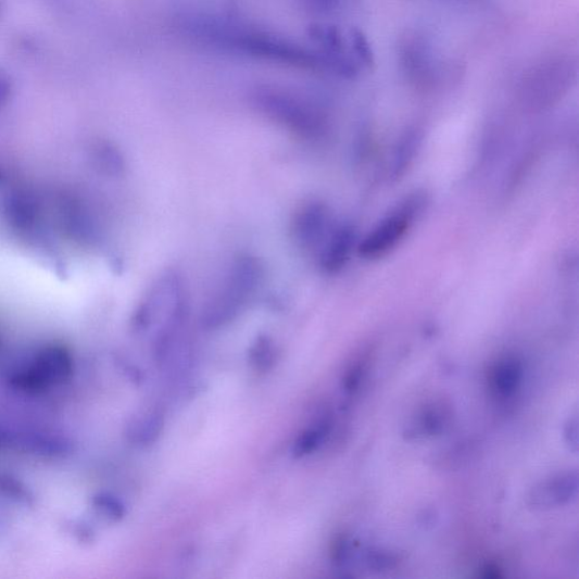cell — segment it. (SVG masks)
Masks as SVG:
<instances>
[{
  "label": "cell",
  "mask_w": 579,
  "mask_h": 579,
  "mask_svg": "<svg viewBox=\"0 0 579 579\" xmlns=\"http://www.w3.org/2000/svg\"><path fill=\"white\" fill-rule=\"evenodd\" d=\"M264 273V266L257 257L246 254L236 259L223 287L207 302L203 324L209 328H217L234 320L259 291Z\"/></svg>",
  "instance_id": "1"
},
{
  "label": "cell",
  "mask_w": 579,
  "mask_h": 579,
  "mask_svg": "<svg viewBox=\"0 0 579 579\" xmlns=\"http://www.w3.org/2000/svg\"><path fill=\"white\" fill-rule=\"evenodd\" d=\"M577 77L576 62L555 54L532 66L521 80V97L529 105L543 108L562 99Z\"/></svg>",
  "instance_id": "2"
},
{
  "label": "cell",
  "mask_w": 579,
  "mask_h": 579,
  "mask_svg": "<svg viewBox=\"0 0 579 579\" xmlns=\"http://www.w3.org/2000/svg\"><path fill=\"white\" fill-rule=\"evenodd\" d=\"M425 200L411 197L400 204L366 236L360 246V253L367 260H377L391 253L405 238L421 213Z\"/></svg>",
  "instance_id": "3"
},
{
  "label": "cell",
  "mask_w": 579,
  "mask_h": 579,
  "mask_svg": "<svg viewBox=\"0 0 579 579\" xmlns=\"http://www.w3.org/2000/svg\"><path fill=\"white\" fill-rule=\"evenodd\" d=\"M257 105L269 119L294 134L315 139L325 130L322 115L302 101L281 92L265 91L257 96Z\"/></svg>",
  "instance_id": "4"
},
{
  "label": "cell",
  "mask_w": 579,
  "mask_h": 579,
  "mask_svg": "<svg viewBox=\"0 0 579 579\" xmlns=\"http://www.w3.org/2000/svg\"><path fill=\"white\" fill-rule=\"evenodd\" d=\"M332 229L328 209L319 202H310L298 209L291 224L293 240L303 250L320 247Z\"/></svg>",
  "instance_id": "5"
},
{
  "label": "cell",
  "mask_w": 579,
  "mask_h": 579,
  "mask_svg": "<svg viewBox=\"0 0 579 579\" xmlns=\"http://www.w3.org/2000/svg\"><path fill=\"white\" fill-rule=\"evenodd\" d=\"M578 493V475L565 473L537 484L529 495V506L536 511H550L571 503Z\"/></svg>",
  "instance_id": "6"
},
{
  "label": "cell",
  "mask_w": 579,
  "mask_h": 579,
  "mask_svg": "<svg viewBox=\"0 0 579 579\" xmlns=\"http://www.w3.org/2000/svg\"><path fill=\"white\" fill-rule=\"evenodd\" d=\"M401 62L408 79L418 86H428L435 77L429 46L418 36H408L401 45Z\"/></svg>",
  "instance_id": "7"
},
{
  "label": "cell",
  "mask_w": 579,
  "mask_h": 579,
  "mask_svg": "<svg viewBox=\"0 0 579 579\" xmlns=\"http://www.w3.org/2000/svg\"><path fill=\"white\" fill-rule=\"evenodd\" d=\"M355 241L354 229L342 225L330 230L319 247V265L326 273H338L347 264Z\"/></svg>",
  "instance_id": "8"
},
{
  "label": "cell",
  "mask_w": 579,
  "mask_h": 579,
  "mask_svg": "<svg viewBox=\"0 0 579 579\" xmlns=\"http://www.w3.org/2000/svg\"><path fill=\"white\" fill-rule=\"evenodd\" d=\"M524 370L516 356L508 355L495 363L489 374V388L499 399H509L519 390Z\"/></svg>",
  "instance_id": "9"
},
{
  "label": "cell",
  "mask_w": 579,
  "mask_h": 579,
  "mask_svg": "<svg viewBox=\"0 0 579 579\" xmlns=\"http://www.w3.org/2000/svg\"><path fill=\"white\" fill-rule=\"evenodd\" d=\"M4 214L15 229L32 230L38 223L39 202L29 191H13L4 201Z\"/></svg>",
  "instance_id": "10"
},
{
  "label": "cell",
  "mask_w": 579,
  "mask_h": 579,
  "mask_svg": "<svg viewBox=\"0 0 579 579\" xmlns=\"http://www.w3.org/2000/svg\"><path fill=\"white\" fill-rule=\"evenodd\" d=\"M452 419L451 407L444 402L426 405L411 423L407 429L413 438H428L443 433Z\"/></svg>",
  "instance_id": "11"
},
{
  "label": "cell",
  "mask_w": 579,
  "mask_h": 579,
  "mask_svg": "<svg viewBox=\"0 0 579 579\" xmlns=\"http://www.w3.org/2000/svg\"><path fill=\"white\" fill-rule=\"evenodd\" d=\"M64 226L72 237L79 241H91L96 238V226L91 216L78 204H70L63 211Z\"/></svg>",
  "instance_id": "12"
},
{
  "label": "cell",
  "mask_w": 579,
  "mask_h": 579,
  "mask_svg": "<svg viewBox=\"0 0 579 579\" xmlns=\"http://www.w3.org/2000/svg\"><path fill=\"white\" fill-rule=\"evenodd\" d=\"M350 42L357 65L370 68L375 64L373 48L367 37L361 32L353 29L350 34Z\"/></svg>",
  "instance_id": "13"
},
{
  "label": "cell",
  "mask_w": 579,
  "mask_h": 579,
  "mask_svg": "<svg viewBox=\"0 0 579 579\" xmlns=\"http://www.w3.org/2000/svg\"><path fill=\"white\" fill-rule=\"evenodd\" d=\"M101 168L109 175L119 176L125 171V160L113 146H101L97 156Z\"/></svg>",
  "instance_id": "14"
},
{
  "label": "cell",
  "mask_w": 579,
  "mask_h": 579,
  "mask_svg": "<svg viewBox=\"0 0 579 579\" xmlns=\"http://www.w3.org/2000/svg\"><path fill=\"white\" fill-rule=\"evenodd\" d=\"M329 423L327 420L320 421L319 425L305 435L298 441L295 453L299 455L310 454L315 451L329 432Z\"/></svg>",
  "instance_id": "15"
},
{
  "label": "cell",
  "mask_w": 579,
  "mask_h": 579,
  "mask_svg": "<svg viewBox=\"0 0 579 579\" xmlns=\"http://www.w3.org/2000/svg\"><path fill=\"white\" fill-rule=\"evenodd\" d=\"M398 562L399 559L394 554L382 550L372 551L367 558L369 567L378 571L390 570L398 565Z\"/></svg>",
  "instance_id": "16"
},
{
  "label": "cell",
  "mask_w": 579,
  "mask_h": 579,
  "mask_svg": "<svg viewBox=\"0 0 579 579\" xmlns=\"http://www.w3.org/2000/svg\"><path fill=\"white\" fill-rule=\"evenodd\" d=\"M256 363L260 366H266L273 360L274 347L269 339L261 338L254 348Z\"/></svg>",
  "instance_id": "17"
},
{
  "label": "cell",
  "mask_w": 579,
  "mask_h": 579,
  "mask_svg": "<svg viewBox=\"0 0 579 579\" xmlns=\"http://www.w3.org/2000/svg\"><path fill=\"white\" fill-rule=\"evenodd\" d=\"M565 437L567 444L571 448L574 452H577L578 448V419L572 417L568 420L565 429Z\"/></svg>",
  "instance_id": "18"
},
{
  "label": "cell",
  "mask_w": 579,
  "mask_h": 579,
  "mask_svg": "<svg viewBox=\"0 0 579 579\" xmlns=\"http://www.w3.org/2000/svg\"><path fill=\"white\" fill-rule=\"evenodd\" d=\"M2 180H3V174H2V172H0V181H2Z\"/></svg>",
  "instance_id": "19"
}]
</instances>
